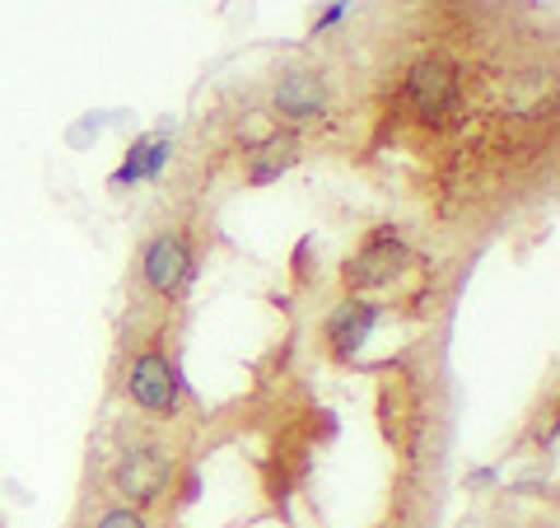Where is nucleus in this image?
<instances>
[{"label": "nucleus", "instance_id": "8", "mask_svg": "<svg viewBox=\"0 0 560 528\" xmlns=\"http://www.w3.org/2000/svg\"><path fill=\"white\" fill-rule=\"evenodd\" d=\"M416 393H411V383H383V398H378V416H383V435L393 439L397 449H407L411 445V435L420 431V416H416Z\"/></svg>", "mask_w": 560, "mask_h": 528}, {"label": "nucleus", "instance_id": "4", "mask_svg": "<svg viewBox=\"0 0 560 528\" xmlns=\"http://www.w3.org/2000/svg\"><path fill=\"white\" fill-rule=\"evenodd\" d=\"M191 272H197V257H191V239L183 230L154 234L145 243V253H140V280L160 299H178L187 290Z\"/></svg>", "mask_w": 560, "mask_h": 528}, {"label": "nucleus", "instance_id": "7", "mask_svg": "<svg viewBox=\"0 0 560 528\" xmlns=\"http://www.w3.org/2000/svg\"><path fill=\"white\" fill-rule=\"evenodd\" d=\"M271 113L285 122V127H304V122L327 113V80L318 70H285L271 90Z\"/></svg>", "mask_w": 560, "mask_h": 528}, {"label": "nucleus", "instance_id": "2", "mask_svg": "<svg viewBox=\"0 0 560 528\" xmlns=\"http://www.w3.org/2000/svg\"><path fill=\"white\" fill-rule=\"evenodd\" d=\"M173 486H178V459L168 445H131L113 463V491L140 515L164 505Z\"/></svg>", "mask_w": 560, "mask_h": 528}, {"label": "nucleus", "instance_id": "1", "mask_svg": "<svg viewBox=\"0 0 560 528\" xmlns=\"http://www.w3.org/2000/svg\"><path fill=\"white\" fill-rule=\"evenodd\" d=\"M463 66L444 57V51H425L407 66L401 76V103L430 127H444L448 117L463 113Z\"/></svg>", "mask_w": 560, "mask_h": 528}, {"label": "nucleus", "instance_id": "12", "mask_svg": "<svg viewBox=\"0 0 560 528\" xmlns=\"http://www.w3.org/2000/svg\"><path fill=\"white\" fill-rule=\"evenodd\" d=\"M168 154H173L168 136H150L145 140V179H140V183H160L164 169H168Z\"/></svg>", "mask_w": 560, "mask_h": 528}, {"label": "nucleus", "instance_id": "11", "mask_svg": "<svg viewBox=\"0 0 560 528\" xmlns=\"http://www.w3.org/2000/svg\"><path fill=\"white\" fill-rule=\"evenodd\" d=\"M145 140H150V136L131 140L127 160H121V164H117V173H113V187H127V183H140V179H145Z\"/></svg>", "mask_w": 560, "mask_h": 528}, {"label": "nucleus", "instance_id": "9", "mask_svg": "<svg viewBox=\"0 0 560 528\" xmlns=\"http://www.w3.org/2000/svg\"><path fill=\"white\" fill-rule=\"evenodd\" d=\"M294 160H300V146H294V131L285 127V131H280V136L271 140L267 150H257V154H253V164H248V183H253V187L276 183L280 173H285Z\"/></svg>", "mask_w": 560, "mask_h": 528}, {"label": "nucleus", "instance_id": "13", "mask_svg": "<svg viewBox=\"0 0 560 528\" xmlns=\"http://www.w3.org/2000/svg\"><path fill=\"white\" fill-rule=\"evenodd\" d=\"M94 528H150V519L140 515V509H131V505H113V509H103Z\"/></svg>", "mask_w": 560, "mask_h": 528}, {"label": "nucleus", "instance_id": "14", "mask_svg": "<svg viewBox=\"0 0 560 528\" xmlns=\"http://www.w3.org/2000/svg\"><path fill=\"white\" fill-rule=\"evenodd\" d=\"M346 14H350V0H327V10L318 14V20H313V28H308V33H313V38H318V33H327L331 24H341Z\"/></svg>", "mask_w": 560, "mask_h": 528}, {"label": "nucleus", "instance_id": "3", "mask_svg": "<svg viewBox=\"0 0 560 528\" xmlns=\"http://www.w3.org/2000/svg\"><path fill=\"white\" fill-rule=\"evenodd\" d=\"M411 249H407V239H401L393 225H378V230L360 243V253L341 267V286L346 295H370V290H383V286H393V280L401 272H411Z\"/></svg>", "mask_w": 560, "mask_h": 528}, {"label": "nucleus", "instance_id": "15", "mask_svg": "<svg viewBox=\"0 0 560 528\" xmlns=\"http://www.w3.org/2000/svg\"><path fill=\"white\" fill-rule=\"evenodd\" d=\"M388 528H393V524H388Z\"/></svg>", "mask_w": 560, "mask_h": 528}, {"label": "nucleus", "instance_id": "10", "mask_svg": "<svg viewBox=\"0 0 560 528\" xmlns=\"http://www.w3.org/2000/svg\"><path fill=\"white\" fill-rule=\"evenodd\" d=\"M285 131V122H280L276 113H267V108H253V113H243L238 117V127H234V136L243 140V150L248 154H257V150H267L271 140Z\"/></svg>", "mask_w": 560, "mask_h": 528}, {"label": "nucleus", "instance_id": "6", "mask_svg": "<svg viewBox=\"0 0 560 528\" xmlns=\"http://www.w3.org/2000/svg\"><path fill=\"white\" fill-rule=\"evenodd\" d=\"M383 323V305L370 295H346L337 309H331V319L323 328V346L327 356L337 365H350L364 351V342L374 337V328Z\"/></svg>", "mask_w": 560, "mask_h": 528}, {"label": "nucleus", "instance_id": "5", "mask_svg": "<svg viewBox=\"0 0 560 528\" xmlns=\"http://www.w3.org/2000/svg\"><path fill=\"white\" fill-rule=\"evenodd\" d=\"M127 398L150 416H173L183 402V379L164 351H140L127 369Z\"/></svg>", "mask_w": 560, "mask_h": 528}]
</instances>
